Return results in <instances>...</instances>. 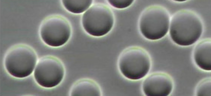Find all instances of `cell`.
I'll return each instance as SVG.
<instances>
[{"instance_id":"6da1fadb","label":"cell","mask_w":211,"mask_h":96,"mask_svg":"<svg viewBox=\"0 0 211 96\" xmlns=\"http://www.w3.org/2000/svg\"><path fill=\"white\" fill-rule=\"evenodd\" d=\"M202 30V24L199 16L192 11L183 9L178 11L173 16L169 32L175 42L187 46L198 39Z\"/></svg>"},{"instance_id":"7a4b0ae2","label":"cell","mask_w":211,"mask_h":96,"mask_svg":"<svg viewBox=\"0 0 211 96\" xmlns=\"http://www.w3.org/2000/svg\"><path fill=\"white\" fill-rule=\"evenodd\" d=\"M169 22V13L165 8L152 5L146 8L141 13L138 21L139 28L145 37L156 40L166 35Z\"/></svg>"},{"instance_id":"277c9868","label":"cell","mask_w":211,"mask_h":96,"mask_svg":"<svg viewBox=\"0 0 211 96\" xmlns=\"http://www.w3.org/2000/svg\"><path fill=\"white\" fill-rule=\"evenodd\" d=\"M37 61L36 55L32 49L25 45H19L8 52L5 57L4 64L10 74L22 78L32 73Z\"/></svg>"},{"instance_id":"8992f818","label":"cell","mask_w":211,"mask_h":96,"mask_svg":"<svg viewBox=\"0 0 211 96\" xmlns=\"http://www.w3.org/2000/svg\"><path fill=\"white\" fill-rule=\"evenodd\" d=\"M71 28L68 21L64 17L54 15L46 18L40 29V37L47 45L58 47L65 44L71 34Z\"/></svg>"},{"instance_id":"5b68a950","label":"cell","mask_w":211,"mask_h":96,"mask_svg":"<svg viewBox=\"0 0 211 96\" xmlns=\"http://www.w3.org/2000/svg\"><path fill=\"white\" fill-rule=\"evenodd\" d=\"M113 13L107 6L96 4L87 10L82 18L83 26L85 31L93 36L100 37L108 33L113 26Z\"/></svg>"},{"instance_id":"30bf717a","label":"cell","mask_w":211,"mask_h":96,"mask_svg":"<svg viewBox=\"0 0 211 96\" xmlns=\"http://www.w3.org/2000/svg\"><path fill=\"white\" fill-rule=\"evenodd\" d=\"M71 95H100V89L94 82L88 79L81 80L76 83L71 91Z\"/></svg>"},{"instance_id":"7c38bea8","label":"cell","mask_w":211,"mask_h":96,"mask_svg":"<svg viewBox=\"0 0 211 96\" xmlns=\"http://www.w3.org/2000/svg\"><path fill=\"white\" fill-rule=\"evenodd\" d=\"M198 96L211 95V80L206 79L200 83L197 89Z\"/></svg>"},{"instance_id":"52a82bcc","label":"cell","mask_w":211,"mask_h":96,"mask_svg":"<svg viewBox=\"0 0 211 96\" xmlns=\"http://www.w3.org/2000/svg\"><path fill=\"white\" fill-rule=\"evenodd\" d=\"M64 73V67L60 61L54 57L47 56L39 60L34 75L39 85L44 87L51 88L61 82Z\"/></svg>"},{"instance_id":"3957f363","label":"cell","mask_w":211,"mask_h":96,"mask_svg":"<svg viewBox=\"0 0 211 96\" xmlns=\"http://www.w3.org/2000/svg\"><path fill=\"white\" fill-rule=\"evenodd\" d=\"M119 70L126 78L136 80L144 77L148 72L151 59L147 52L138 46H132L124 50L118 61Z\"/></svg>"},{"instance_id":"9c48e42d","label":"cell","mask_w":211,"mask_h":96,"mask_svg":"<svg viewBox=\"0 0 211 96\" xmlns=\"http://www.w3.org/2000/svg\"><path fill=\"white\" fill-rule=\"evenodd\" d=\"M211 42L210 39H204L196 46L194 52V60L197 64L202 69L210 70Z\"/></svg>"},{"instance_id":"ba28073f","label":"cell","mask_w":211,"mask_h":96,"mask_svg":"<svg viewBox=\"0 0 211 96\" xmlns=\"http://www.w3.org/2000/svg\"><path fill=\"white\" fill-rule=\"evenodd\" d=\"M172 87L171 78L161 73L150 75L144 80L142 85L143 91L147 96H167L171 91Z\"/></svg>"},{"instance_id":"4fadbf2b","label":"cell","mask_w":211,"mask_h":96,"mask_svg":"<svg viewBox=\"0 0 211 96\" xmlns=\"http://www.w3.org/2000/svg\"><path fill=\"white\" fill-rule=\"evenodd\" d=\"M109 3L113 7L118 9L127 8L131 5L134 1H108Z\"/></svg>"},{"instance_id":"8fae6325","label":"cell","mask_w":211,"mask_h":96,"mask_svg":"<svg viewBox=\"0 0 211 96\" xmlns=\"http://www.w3.org/2000/svg\"><path fill=\"white\" fill-rule=\"evenodd\" d=\"M92 0H63L62 4L65 8L70 12L75 14L84 12L90 6Z\"/></svg>"}]
</instances>
